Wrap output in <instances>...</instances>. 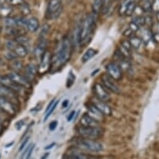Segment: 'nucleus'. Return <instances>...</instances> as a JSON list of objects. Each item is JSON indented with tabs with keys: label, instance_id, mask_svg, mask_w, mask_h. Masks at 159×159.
Instances as JSON below:
<instances>
[{
	"label": "nucleus",
	"instance_id": "obj_4",
	"mask_svg": "<svg viewBox=\"0 0 159 159\" xmlns=\"http://www.w3.org/2000/svg\"><path fill=\"white\" fill-rule=\"evenodd\" d=\"M78 133L82 138L89 139H98L103 135V129L100 126L98 127H79L78 128Z\"/></svg>",
	"mask_w": 159,
	"mask_h": 159
},
{
	"label": "nucleus",
	"instance_id": "obj_13",
	"mask_svg": "<svg viewBox=\"0 0 159 159\" xmlns=\"http://www.w3.org/2000/svg\"><path fill=\"white\" fill-rule=\"evenodd\" d=\"M51 62H52L51 53L48 51H46L41 57L40 63H39V68H38V73H40V74H44L50 68Z\"/></svg>",
	"mask_w": 159,
	"mask_h": 159
},
{
	"label": "nucleus",
	"instance_id": "obj_11",
	"mask_svg": "<svg viewBox=\"0 0 159 159\" xmlns=\"http://www.w3.org/2000/svg\"><path fill=\"white\" fill-rule=\"evenodd\" d=\"M8 76L14 83L20 85V86L24 87V89H29L31 87V81H29L25 76L22 75L19 72L13 71L9 74H8Z\"/></svg>",
	"mask_w": 159,
	"mask_h": 159
},
{
	"label": "nucleus",
	"instance_id": "obj_33",
	"mask_svg": "<svg viewBox=\"0 0 159 159\" xmlns=\"http://www.w3.org/2000/svg\"><path fill=\"white\" fill-rule=\"evenodd\" d=\"M73 83H74V74H73V73L70 72L69 76H68V81H67V86H68V88H70Z\"/></svg>",
	"mask_w": 159,
	"mask_h": 159
},
{
	"label": "nucleus",
	"instance_id": "obj_12",
	"mask_svg": "<svg viewBox=\"0 0 159 159\" xmlns=\"http://www.w3.org/2000/svg\"><path fill=\"white\" fill-rule=\"evenodd\" d=\"M93 91V93L97 99H99L101 101H104V102H107L110 99V94L108 93L106 88L102 84H98V83L94 84Z\"/></svg>",
	"mask_w": 159,
	"mask_h": 159
},
{
	"label": "nucleus",
	"instance_id": "obj_5",
	"mask_svg": "<svg viewBox=\"0 0 159 159\" xmlns=\"http://www.w3.org/2000/svg\"><path fill=\"white\" fill-rule=\"evenodd\" d=\"M6 46L14 58L17 57H24L28 54V49L25 46L18 43L16 40H10L6 43Z\"/></svg>",
	"mask_w": 159,
	"mask_h": 159
},
{
	"label": "nucleus",
	"instance_id": "obj_14",
	"mask_svg": "<svg viewBox=\"0 0 159 159\" xmlns=\"http://www.w3.org/2000/svg\"><path fill=\"white\" fill-rule=\"evenodd\" d=\"M0 97L10 100L13 102H14L16 105L18 104V94L16 93L14 91H13L12 89H10L9 88H8V87L2 84H0Z\"/></svg>",
	"mask_w": 159,
	"mask_h": 159
},
{
	"label": "nucleus",
	"instance_id": "obj_3",
	"mask_svg": "<svg viewBox=\"0 0 159 159\" xmlns=\"http://www.w3.org/2000/svg\"><path fill=\"white\" fill-rule=\"evenodd\" d=\"M76 146L79 148L92 152H98L102 151L103 148L102 143H100L99 142L93 140V139H89V138H84L78 139L76 141Z\"/></svg>",
	"mask_w": 159,
	"mask_h": 159
},
{
	"label": "nucleus",
	"instance_id": "obj_37",
	"mask_svg": "<svg viewBox=\"0 0 159 159\" xmlns=\"http://www.w3.org/2000/svg\"><path fill=\"white\" fill-rule=\"evenodd\" d=\"M74 115H75V112H74V111H73V112H70V114L68 116V122H70V121L73 119V117H74Z\"/></svg>",
	"mask_w": 159,
	"mask_h": 159
},
{
	"label": "nucleus",
	"instance_id": "obj_35",
	"mask_svg": "<svg viewBox=\"0 0 159 159\" xmlns=\"http://www.w3.org/2000/svg\"><path fill=\"white\" fill-rule=\"evenodd\" d=\"M29 137H28V138H25V139H24V141L22 143L21 146H20V148H19V151H22V150L25 148V146H26L27 143H29Z\"/></svg>",
	"mask_w": 159,
	"mask_h": 159
},
{
	"label": "nucleus",
	"instance_id": "obj_25",
	"mask_svg": "<svg viewBox=\"0 0 159 159\" xmlns=\"http://www.w3.org/2000/svg\"><path fill=\"white\" fill-rule=\"evenodd\" d=\"M13 13L12 6H5L4 4L0 5V16L3 18H8L10 17L11 13Z\"/></svg>",
	"mask_w": 159,
	"mask_h": 159
},
{
	"label": "nucleus",
	"instance_id": "obj_41",
	"mask_svg": "<svg viewBox=\"0 0 159 159\" xmlns=\"http://www.w3.org/2000/svg\"><path fill=\"white\" fill-rule=\"evenodd\" d=\"M3 122H2V121H1V119H0V133L3 132Z\"/></svg>",
	"mask_w": 159,
	"mask_h": 159
},
{
	"label": "nucleus",
	"instance_id": "obj_29",
	"mask_svg": "<svg viewBox=\"0 0 159 159\" xmlns=\"http://www.w3.org/2000/svg\"><path fill=\"white\" fill-rule=\"evenodd\" d=\"M112 3H113V0H102V13L106 14L108 13Z\"/></svg>",
	"mask_w": 159,
	"mask_h": 159
},
{
	"label": "nucleus",
	"instance_id": "obj_8",
	"mask_svg": "<svg viewBox=\"0 0 159 159\" xmlns=\"http://www.w3.org/2000/svg\"><path fill=\"white\" fill-rule=\"evenodd\" d=\"M137 8V0H123L119 8V14L124 16L133 15Z\"/></svg>",
	"mask_w": 159,
	"mask_h": 159
},
{
	"label": "nucleus",
	"instance_id": "obj_39",
	"mask_svg": "<svg viewBox=\"0 0 159 159\" xmlns=\"http://www.w3.org/2000/svg\"><path fill=\"white\" fill-rule=\"evenodd\" d=\"M54 145H55L54 143H51V144H50V145H48V146L45 147L44 149H45V150H47V149H51L52 148V147L54 146Z\"/></svg>",
	"mask_w": 159,
	"mask_h": 159
},
{
	"label": "nucleus",
	"instance_id": "obj_9",
	"mask_svg": "<svg viewBox=\"0 0 159 159\" xmlns=\"http://www.w3.org/2000/svg\"><path fill=\"white\" fill-rule=\"evenodd\" d=\"M107 74L115 81H119L123 78V71L120 67L114 62L109 63L106 66Z\"/></svg>",
	"mask_w": 159,
	"mask_h": 159
},
{
	"label": "nucleus",
	"instance_id": "obj_23",
	"mask_svg": "<svg viewBox=\"0 0 159 159\" xmlns=\"http://www.w3.org/2000/svg\"><path fill=\"white\" fill-rule=\"evenodd\" d=\"M57 104H58V101H57V100H52V101H51L50 102V103L48 104V106L47 109H46V111H45V116H44V122L46 120H47L48 118L51 116V114L52 113V112L54 111L55 109H56V107H57Z\"/></svg>",
	"mask_w": 159,
	"mask_h": 159
},
{
	"label": "nucleus",
	"instance_id": "obj_16",
	"mask_svg": "<svg viewBox=\"0 0 159 159\" xmlns=\"http://www.w3.org/2000/svg\"><path fill=\"white\" fill-rule=\"evenodd\" d=\"M87 111H88L87 114H89L90 117L94 118L95 120H97L99 123L104 119V115L102 114V112H100L93 103L88 104V106H87Z\"/></svg>",
	"mask_w": 159,
	"mask_h": 159
},
{
	"label": "nucleus",
	"instance_id": "obj_15",
	"mask_svg": "<svg viewBox=\"0 0 159 159\" xmlns=\"http://www.w3.org/2000/svg\"><path fill=\"white\" fill-rule=\"evenodd\" d=\"M102 85L106 88L107 90L114 93H120V89L116 84V81L113 80L112 78H110L107 74H104L102 77Z\"/></svg>",
	"mask_w": 159,
	"mask_h": 159
},
{
	"label": "nucleus",
	"instance_id": "obj_44",
	"mask_svg": "<svg viewBox=\"0 0 159 159\" xmlns=\"http://www.w3.org/2000/svg\"><path fill=\"white\" fill-rule=\"evenodd\" d=\"M115 1H119V0H115Z\"/></svg>",
	"mask_w": 159,
	"mask_h": 159
},
{
	"label": "nucleus",
	"instance_id": "obj_30",
	"mask_svg": "<svg viewBox=\"0 0 159 159\" xmlns=\"http://www.w3.org/2000/svg\"><path fill=\"white\" fill-rule=\"evenodd\" d=\"M18 8L21 9L22 13H24V14H25V15H28V14H29V13H30V12H31L29 4H27L26 3H24L21 6H19Z\"/></svg>",
	"mask_w": 159,
	"mask_h": 159
},
{
	"label": "nucleus",
	"instance_id": "obj_21",
	"mask_svg": "<svg viewBox=\"0 0 159 159\" xmlns=\"http://www.w3.org/2000/svg\"><path fill=\"white\" fill-rule=\"evenodd\" d=\"M25 73H26V78L29 79V81L34 80L36 78L37 74H38V68L34 63H29L26 66L25 68Z\"/></svg>",
	"mask_w": 159,
	"mask_h": 159
},
{
	"label": "nucleus",
	"instance_id": "obj_24",
	"mask_svg": "<svg viewBox=\"0 0 159 159\" xmlns=\"http://www.w3.org/2000/svg\"><path fill=\"white\" fill-rule=\"evenodd\" d=\"M102 0H93L92 3V11L93 14L97 15L102 12Z\"/></svg>",
	"mask_w": 159,
	"mask_h": 159
},
{
	"label": "nucleus",
	"instance_id": "obj_38",
	"mask_svg": "<svg viewBox=\"0 0 159 159\" xmlns=\"http://www.w3.org/2000/svg\"><path fill=\"white\" fill-rule=\"evenodd\" d=\"M68 102H68V100H65V101H63V104H62V107H63V108H65V107L68 106Z\"/></svg>",
	"mask_w": 159,
	"mask_h": 159
},
{
	"label": "nucleus",
	"instance_id": "obj_17",
	"mask_svg": "<svg viewBox=\"0 0 159 159\" xmlns=\"http://www.w3.org/2000/svg\"><path fill=\"white\" fill-rule=\"evenodd\" d=\"M93 104L102 112L104 116H110L112 114V108L106 103L104 101H101L99 99H95L93 102Z\"/></svg>",
	"mask_w": 159,
	"mask_h": 159
},
{
	"label": "nucleus",
	"instance_id": "obj_26",
	"mask_svg": "<svg viewBox=\"0 0 159 159\" xmlns=\"http://www.w3.org/2000/svg\"><path fill=\"white\" fill-rule=\"evenodd\" d=\"M96 50L93 49V48H89L86 52H84V55H83V57H82V61H83V63H86V62L90 60L92 57L96 55Z\"/></svg>",
	"mask_w": 159,
	"mask_h": 159
},
{
	"label": "nucleus",
	"instance_id": "obj_20",
	"mask_svg": "<svg viewBox=\"0 0 159 159\" xmlns=\"http://www.w3.org/2000/svg\"><path fill=\"white\" fill-rule=\"evenodd\" d=\"M25 28H26L29 32L34 33L38 31L40 28V24L38 20V18L35 17H31V18H26L25 21Z\"/></svg>",
	"mask_w": 159,
	"mask_h": 159
},
{
	"label": "nucleus",
	"instance_id": "obj_19",
	"mask_svg": "<svg viewBox=\"0 0 159 159\" xmlns=\"http://www.w3.org/2000/svg\"><path fill=\"white\" fill-rule=\"evenodd\" d=\"M80 125L83 127H98L100 126V123L90 117L89 114H84L80 118Z\"/></svg>",
	"mask_w": 159,
	"mask_h": 159
},
{
	"label": "nucleus",
	"instance_id": "obj_27",
	"mask_svg": "<svg viewBox=\"0 0 159 159\" xmlns=\"http://www.w3.org/2000/svg\"><path fill=\"white\" fill-rule=\"evenodd\" d=\"M24 67V64L20 60H18V59H11L10 63V68L13 69L14 72H19L21 70L22 68Z\"/></svg>",
	"mask_w": 159,
	"mask_h": 159
},
{
	"label": "nucleus",
	"instance_id": "obj_10",
	"mask_svg": "<svg viewBox=\"0 0 159 159\" xmlns=\"http://www.w3.org/2000/svg\"><path fill=\"white\" fill-rule=\"evenodd\" d=\"M0 84H3V85H5V86H7L10 89H12L18 95H19V94L23 95V94L25 93V89H24V87L20 86V85H18L16 83H14L11 78H9L8 75L2 76L0 78Z\"/></svg>",
	"mask_w": 159,
	"mask_h": 159
},
{
	"label": "nucleus",
	"instance_id": "obj_32",
	"mask_svg": "<svg viewBox=\"0 0 159 159\" xmlns=\"http://www.w3.org/2000/svg\"><path fill=\"white\" fill-rule=\"evenodd\" d=\"M152 11L154 13L159 12V0H152Z\"/></svg>",
	"mask_w": 159,
	"mask_h": 159
},
{
	"label": "nucleus",
	"instance_id": "obj_40",
	"mask_svg": "<svg viewBox=\"0 0 159 159\" xmlns=\"http://www.w3.org/2000/svg\"><path fill=\"white\" fill-rule=\"evenodd\" d=\"M48 156H49V152H46V153H44L41 159H47L48 157Z\"/></svg>",
	"mask_w": 159,
	"mask_h": 159
},
{
	"label": "nucleus",
	"instance_id": "obj_22",
	"mask_svg": "<svg viewBox=\"0 0 159 159\" xmlns=\"http://www.w3.org/2000/svg\"><path fill=\"white\" fill-rule=\"evenodd\" d=\"M128 41L130 43L131 47H132L133 49H138L139 48L141 47L142 43H143L142 38L136 36V35H133L132 37H130V39H129Z\"/></svg>",
	"mask_w": 159,
	"mask_h": 159
},
{
	"label": "nucleus",
	"instance_id": "obj_2",
	"mask_svg": "<svg viewBox=\"0 0 159 159\" xmlns=\"http://www.w3.org/2000/svg\"><path fill=\"white\" fill-rule=\"evenodd\" d=\"M71 48H72V45H71L70 39H68V37H64L62 39L60 46L55 55L53 63L55 65H57V67H61L63 64H65L70 58Z\"/></svg>",
	"mask_w": 159,
	"mask_h": 159
},
{
	"label": "nucleus",
	"instance_id": "obj_7",
	"mask_svg": "<svg viewBox=\"0 0 159 159\" xmlns=\"http://www.w3.org/2000/svg\"><path fill=\"white\" fill-rule=\"evenodd\" d=\"M0 111L8 116H14L17 113V105L10 100L0 97Z\"/></svg>",
	"mask_w": 159,
	"mask_h": 159
},
{
	"label": "nucleus",
	"instance_id": "obj_6",
	"mask_svg": "<svg viewBox=\"0 0 159 159\" xmlns=\"http://www.w3.org/2000/svg\"><path fill=\"white\" fill-rule=\"evenodd\" d=\"M63 10L62 0H50L47 7L46 16L49 19H55L60 15Z\"/></svg>",
	"mask_w": 159,
	"mask_h": 159
},
{
	"label": "nucleus",
	"instance_id": "obj_42",
	"mask_svg": "<svg viewBox=\"0 0 159 159\" xmlns=\"http://www.w3.org/2000/svg\"><path fill=\"white\" fill-rule=\"evenodd\" d=\"M8 0H0V5H3V4H5V3Z\"/></svg>",
	"mask_w": 159,
	"mask_h": 159
},
{
	"label": "nucleus",
	"instance_id": "obj_34",
	"mask_svg": "<svg viewBox=\"0 0 159 159\" xmlns=\"http://www.w3.org/2000/svg\"><path fill=\"white\" fill-rule=\"evenodd\" d=\"M34 147H35V145H31V147H30V148L29 149V151H28V152H27V154L25 155V159H30V157H31L32 156V153H33V152H34Z\"/></svg>",
	"mask_w": 159,
	"mask_h": 159
},
{
	"label": "nucleus",
	"instance_id": "obj_43",
	"mask_svg": "<svg viewBox=\"0 0 159 159\" xmlns=\"http://www.w3.org/2000/svg\"><path fill=\"white\" fill-rule=\"evenodd\" d=\"M156 19L157 20V22L159 23V12H157V13H156Z\"/></svg>",
	"mask_w": 159,
	"mask_h": 159
},
{
	"label": "nucleus",
	"instance_id": "obj_28",
	"mask_svg": "<svg viewBox=\"0 0 159 159\" xmlns=\"http://www.w3.org/2000/svg\"><path fill=\"white\" fill-rule=\"evenodd\" d=\"M133 23L137 24L139 28H142L146 24V20H145V17L142 15H137L133 18Z\"/></svg>",
	"mask_w": 159,
	"mask_h": 159
},
{
	"label": "nucleus",
	"instance_id": "obj_18",
	"mask_svg": "<svg viewBox=\"0 0 159 159\" xmlns=\"http://www.w3.org/2000/svg\"><path fill=\"white\" fill-rule=\"evenodd\" d=\"M132 47H131L130 43L128 40H124L120 43V46L118 48L117 52H119L121 55H123V57L130 59L131 52H132Z\"/></svg>",
	"mask_w": 159,
	"mask_h": 159
},
{
	"label": "nucleus",
	"instance_id": "obj_31",
	"mask_svg": "<svg viewBox=\"0 0 159 159\" xmlns=\"http://www.w3.org/2000/svg\"><path fill=\"white\" fill-rule=\"evenodd\" d=\"M8 1L10 6H12V7H19L23 3H25L24 0H8Z\"/></svg>",
	"mask_w": 159,
	"mask_h": 159
},
{
	"label": "nucleus",
	"instance_id": "obj_1",
	"mask_svg": "<svg viewBox=\"0 0 159 159\" xmlns=\"http://www.w3.org/2000/svg\"><path fill=\"white\" fill-rule=\"evenodd\" d=\"M95 27L94 14H89L85 18L82 24L78 27V42L79 44L84 45L92 37Z\"/></svg>",
	"mask_w": 159,
	"mask_h": 159
},
{
	"label": "nucleus",
	"instance_id": "obj_36",
	"mask_svg": "<svg viewBox=\"0 0 159 159\" xmlns=\"http://www.w3.org/2000/svg\"><path fill=\"white\" fill-rule=\"evenodd\" d=\"M57 121H53V122H52V123H50L49 129L51 131L55 130V128H57Z\"/></svg>",
	"mask_w": 159,
	"mask_h": 159
}]
</instances>
